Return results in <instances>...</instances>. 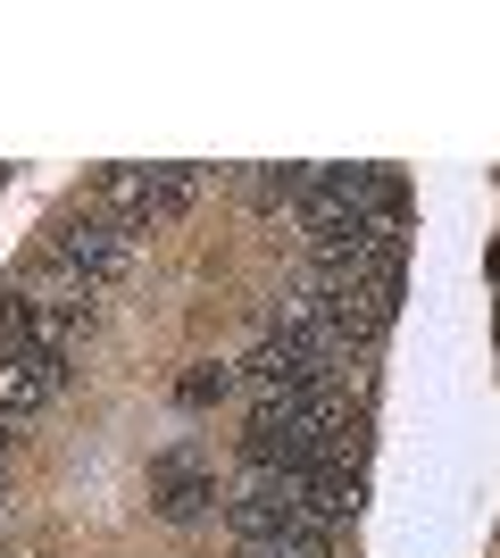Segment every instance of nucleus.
<instances>
[{"label":"nucleus","mask_w":500,"mask_h":558,"mask_svg":"<svg viewBox=\"0 0 500 558\" xmlns=\"http://www.w3.org/2000/svg\"><path fill=\"white\" fill-rule=\"evenodd\" d=\"M42 258H50L68 283H84V292L100 301V292H109L125 267H134V233H125L109 209H93V217H68V226L50 233V251H42Z\"/></svg>","instance_id":"nucleus-4"},{"label":"nucleus","mask_w":500,"mask_h":558,"mask_svg":"<svg viewBox=\"0 0 500 558\" xmlns=\"http://www.w3.org/2000/svg\"><path fill=\"white\" fill-rule=\"evenodd\" d=\"M392 301H401V283H367V276H342V267H309V276L276 301V326L309 333V342H326L333 359H342V350H367L383 326H392Z\"/></svg>","instance_id":"nucleus-1"},{"label":"nucleus","mask_w":500,"mask_h":558,"mask_svg":"<svg viewBox=\"0 0 500 558\" xmlns=\"http://www.w3.org/2000/svg\"><path fill=\"white\" fill-rule=\"evenodd\" d=\"M234 384L251 400H284V392H333V350L309 342V333L292 326H267L259 342H251V359L234 367Z\"/></svg>","instance_id":"nucleus-2"},{"label":"nucleus","mask_w":500,"mask_h":558,"mask_svg":"<svg viewBox=\"0 0 500 558\" xmlns=\"http://www.w3.org/2000/svg\"><path fill=\"white\" fill-rule=\"evenodd\" d=\"M75 326H84L75 308L34 301V292H17V283H9V301H0V342H9V350H34V359H68Z\"/></svg>","instance_id":"nucleus-5"},{"label":"nucleus","mask_w":500,"mask_h":558,"mask_svg":"<svg viewBox=\"0 0 500 558\" xmlns=\"http://www.w3.org/2000/svg\"><path fill=\"white\" fill-rule=\"evenodd\" d=\"M0 450H9V425H0Z\"/></svg>","instance_id":"nucleus-9"},{"label":"nucleus","mask_w":500,"mask_h":558,"mask_svg":"<svg viewBox=\"0 0 500 558\" xmlns=\"http://www.w3.org/2000/svg\"><path fill=\"white\" fill-rule=\"evenodd\" d=\"M150 509L167 517V525H200V517L217 509V475L192 450H159L150 459Z\"/></svg>","instance_id":"nucleus-6"},{"label":"nucleus","mask_w":500,"mask_h":558,"mask_svg":"<svg viewBox=\"0 0 500 558\" xmlns=\"http://www.w3.org/2000/svg\"><path fill=\"white\" fill-rule=\"evenodd\" d=\"M200 192H209V167H109L100 201H109V217L125 233H150L167 217H184Z\"/></svg>","instance_id":"nucleus-3"},{"label":"nucleus","mask_w":500,"mask_h":558,"mask_svg":"<svg viewBox=\"0 0 500 558\" xmlns=\"http://www.w3.org/2000/svg\"><path fill=\"white\" fill-rule=\"evenodd\" d=\"M68 384V359H34V350L0 342V425H25L34 409H50Z\"/></svg>","instance_id":"nucleus-7"},{"label":"nucleus","mask_w":500,"mask_h":558,"mask_svg":"<svg viewBox=\"0 0 500 558\" xmlns=\"http://www.w3.org/2000/svg\"><path fill=\"white\" fill-rule=\"evenodd\" d=\"M225 392H234V367H217V359H192L184 384H175V400H184V409H209V400H225Z\"/></svg>","instance_id":"nucleus-8"}]
</instances>
